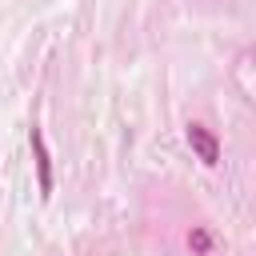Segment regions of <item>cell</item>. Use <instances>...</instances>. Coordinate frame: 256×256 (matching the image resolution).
<instances>
[{
	"label": "cell",
	"mask_w": 256,
	"mask_h": 256,
	"mask_svg": "<svg viewBox=\"0 0 256 256\" xmlns=\"http://www.w3.org/2000/svg\"><path fill=\"white\" fill-rule=\"evenodd\" d=\"M28 148H32V168H36L40 200H52L56 172H52V152H48V140H44V128H40V124H32V128H28Z\"/></svg>",
	"instance_id": "6da1fadb"
},
{
	"label": "cell",
	"mask_w": 256,
	"mask_h": 256,
	"mask_svg": "<svg viewBox=\"0 0 256 256\" xmlns=\"http://www.w3.org/2000/svg\"><path fill=\"white\" fill-rule=\"evenodd\" d=\"M184 140H188V148L196 152V160H200L204 168H216V164H220V140H216L212 128H204L200 120H188V124H184Z\"/></svg>",
	"instance_id": "7a4b0ae2"
},
{
	"label": "cell",
	"mask_w": 256,
	"mask_h": 256,
	"mask_svg": "<svg viewBox=\"0 0 256 256\" xmlns=\"http://www.w3.org/2000/svg\"><path fill=\"white\" fill-rule=\"evenodd\" d=\"M212 244H216V240H212L208 228H192V232H188V248H192V256H208Z\"/></svg>",
	"instance_id": "3957f363"
}]
</instances>
